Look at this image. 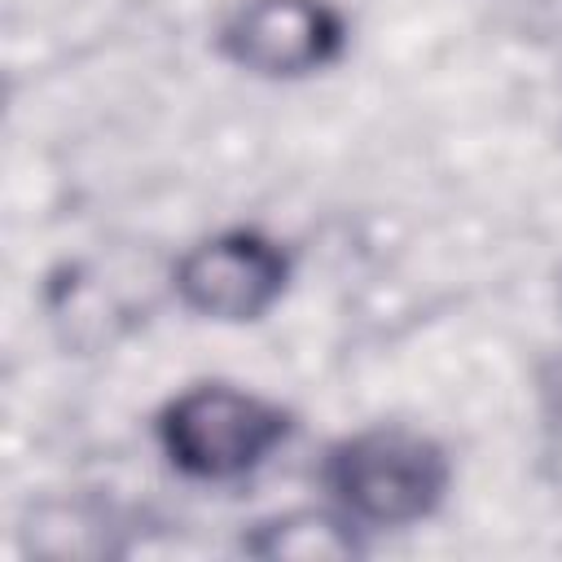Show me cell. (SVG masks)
<instances>
[{
  "instance_id": "obj_8",
  "label": "cell",
  "mask_w": 562,
  "mask_h": 562,
  "mask_svg": "<svg viewBox=\"0 0 562 562\" xmlns=\"http://www.w3.org/2000/svg\"><path fill=\"white\" fill-rule=\"evenodd\" d=\"M558 307H562V272H558Z\"/></svg>"
},
{
  "instance_id": "obj_6",
  "label": "cell",
  "mask_w": 562,
  "mask_h": 562,
  "mask_svg": "<svg viewBox=\"0 0 562 562\" xmlns=\"http://www.w3.org/2000/svg\"><path fill=\"white\" fill-rule=\"evenodd\" d=\"M237 553L255 562H356L369 553V531L334 501L285 505L237 531Z\"/></svg>"
},
{
  "instance_id": "obj_2",
  "label": "cell",
  "mask_w": 562,
  "mask_h": 562,
  "mask_svg": "<svg viewBox=\"0 0 562 562\" xmlns=\"http://www.w3.org/2000/svg\"><path fill=\"white\" fill-rule=\"evenodd\" d=\"M149 430L158 457L184 483L233 487L255 479L299 435V413L241 382L202 378L167 395Z\"/></svg>"
},
{
  "instance_id": "obj_7",
  "label": "cell",
  "mask_w": 562,
  "mask_h": 562,
  "mask_svg": "<svg viewBox=\"0 0 562 562\" xmlns=\"http://www.w3.org/2000/svg\"><path fill=\"white\" fill-rule=\"evenodd\" d=\"M536 391H540V404H544L549 422L562 426V347L549 351V356L536 364Z\"/></svg>"
},
{
  "instance_id": "obj_3",
  "label": "cell",
  "mask_w": 562,
  "mask_h": 562,
  "mask_svg": "<svg viewBox=\"0 0 562 562\" xmlns=\"http://www.w3.org/2000/svg\"><path fill=\"white\" fill-rule=\"evenodd\" d=\"M290 285L294 250L259 224L215 228L189 241L167 268L176 307L211 325H255L290 294Z\"/></svg>"
},
{
  "instance_id": "obj_1",
  "label": "cell",
  "mask_w": 562,
  "mask_h": 562,
  "mask_svg": "<svg viewBox=\"0 0 562 562\" xmlns=\"http://www.w3.org/2000/svg\"><path fill=\"white\" fill-rule=\"evenodd\" d=\"M448 448L408 422H369L325 443L316 483L364 531H408L430 522L452 492Z\"/></svg>"
},
{
  "instance_id": "obj_4",
  "label": "cell",
  "mask_w": 562,
  "mask_h": 562,
  "mask_svg": "<svg viewBox=\"0 0 562 562\" xmlns=\"http://www.w3.org/2000/svg\"><path fill=\"white\" fill-rule=\"evenodd\" d=\"M211 48L250 79L299 83L347 57L351 22L334 0H233L215 18Z\"/></svg>"
},
{
  "instance_id": "obj_5",
  "label": "cell",
  "mask_w": 562,
  "mask_h": 562,
  "mask_svg": "<svg viewBox=\"0 0 562 562\" xmlns=\"http://www.w3.org/2000/svg\"><path fill=\"white\" fill-rule=\"evenodd\" d=\"M127 518L88 492H44L18 514V553L40 562H101L127 558Z\"/></svg>"
}]
</instances>
